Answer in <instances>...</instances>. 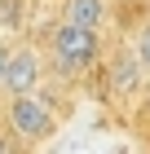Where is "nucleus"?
<instances>
[{"instance_id": "nucleus-1", "label": "nucleus", "mask_w": 150, "mask_h": 154, "mask_svg": "<svg viewBox=\"0 0 150 154\" xmlns=\"http://www.w3.org/2000/svg\"><path fill=\"white\" fill-rule=\"evenodd\" d=\"M49 48H53V66H58L62 75H80V71H88L93 62H97V53H102V31L62 18V22L53 26Z\"/></svg>"}, {"instance_id": "nucleus-2", "label": "nucleus", "mask_w": 150, "mask_h": 154, "mask_svg": "<svg viewBox=\"0 0 150 154\" xmlns=\"http://www.w3.org/2000/svg\"><path fill=\"white\" fill-rule=\"evenodd\" d=\"M9 128L18 141L27 145H40L53 137V128H58V115H53V106H49L44 97L35 93H22V97H9Z\"/></svg>"}, {"instance_id": "nucleus-3", "label": "nucleus", "mask_w": 150, "mask_h": 154, "mask_svg": "<svg viewBox=\"0 0 150 154\" xmlns=\"http://www.w3.org/2000/svg\"><path fill=\"white\" fill-rule=\"evenodd\" d=\"M106 84H110V93H115L119 101H132L141 88H150V71L141 66V57L132 53V44H128L124 53L110 57V75H106Z\"/></svg>"}, {"instance_id": "nucleus-4", "label": "nucleus", "mask_w": 150, "mask_h": 154, "mask_svg": "<svg viewBox=\"0 0 150 154\" xmlns=\"http://www.w3.org/2000/svg\"><path fill=\"white\" fill-rule=\"evenodd\" d=\"M40 71H44V62H40V53H35L31 44H27V48H13L9 79H5V93H9V97L35 93V88H40Z\"/></svg>"}, {"instance_id": "nucleus-5", "label": "nucleus", "mask_w": 150, "mask_h": 154, "mask_svg": "<svg viewBox=\"0 0 150 154\" xmlns=\"http://www.w3.org/2000/svg\"><path fill=\"white\" fill-rule=\"evenodd\" d=\"M62 18H66V22H80V26L102 31V26H106V18H110V0H66Z\"/></svg>"}, {"instance_id": "nucleus-6", "label": "nucleus", "mask_w": 150, "mask_h": 154, "mask_svg": "<svg viewBox=\"0 0 150 154\" xmlns=\"http://www.w3.org/2000/svg\"><path fill=\"white\" fill-rule=\"evenodd\" d=\"M132 53H137L141 66L150 71V22H141V26H137V35H132Z\"/></svg>"}, {"instance_id": "nucleus-7", "label": "nucleus", "mask_w": 150, "mask_h": 154, "mask_svg": "<svg viewBox=\"0 0 150 154\" xmlns=\"http://www.w3.org/2000/svg\"><path fill=\"white\" fill-rule=\"evenodd\" d=\"M9 62H13V48L0 44V93H5V79H9Z\"/></svg>"}]
</instances>
